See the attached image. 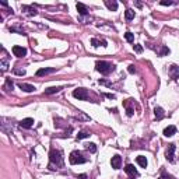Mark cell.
I'll return each instance as SVG.
<instances>
[{
  "label": "cell",
  "instance_id": "22",
  "mask_svg": "<svg viewBox=\"0 0 179 179\" xmlns=\"http://www.w3.org/2000/svg\"><path fill=\"white\" fill-rule=\"evenodd\" d=\"M125 17L127 21H131V20L134 18V10H131V8H127V10L125 11Z\"/></svg>",
  "mask_w": 179,
  "mask_h": 179
},
{
  "label": "cell",
  "instance_id": "21",
  "mask_svg": "<svg viewBox=\"0 0 179 179\" xmlns=\"http://www.w3.org/2000/svg\"><path fill=\"white\" fill-rule=\"evenodd\" d=\"M136 161H137V164H139L141 168H145V167H147V159H145V157L139 155V157L136 158Z\"/></svg>",
  "mask_w": 179,
  "mask_h": 179
},
{
  "label": "cell",
  "instance_id": "14",
  "mask_svg": "<svg viewBox=\"0 0 179 179\" xmlns=\"http://www.w3.org/2000/svg\"><path fill=\"white\" fill-rule=\"evenodd\" d=\"M18 87L22 90V91H25V92H34L36 90L35 85H32V84H27V83H20Z\"/></svg>",
  "mask_w": 179,
  "mask_h": 179
},
{
  "label": "cell",
  "instance_id": "17",
  "mask_svg": "<svg viewBox=\"0 0 179 179\" xmlns=\"http://www.w3.org/2000/svg\"><path fill=\"white\" fill-rule=\"evenodd\" d=\"M56 69L55 67H46V69H39L38 71H36V76H46V74H50V73H55Z\"/></svg>",
  "mask_w": 179,
  "mask_h": 179
},
{
  "label": "cell",
  "instance_id": "15",
  "mask_svg": "<svg viewBox=\"0 0 179 179\" xmlns=\"http://www.w3.org/2000/svg\"><path fill=\"white\" fill-rule=\"evenodd\" d=\"M175 133H176V126H173V125H171V126H168V127L164 129V136L165 137H172Z\"/></svg>",
  "mask_w": 179,
  "mask_h": 179
},
{
  "label": "cell",
  "instance_id": "31",
  "mask_svg": "<svg viewBox=\"0 0 179 179\" xmlns=\"http://www.w3.org/2000/svg\"><path fill=\"white\" fill-rule=\"evenodd\" d=\"M158 179H173V178H172V176H171V175H168V173H167V172H165V171H162L161 176H159V178H158Z\"/></svg>",
  "mask_w": 179,
  "mask_h": 179
},
{
  "label": "cell",
  "instance_id": "25",
  "mask_svg": "<svg viewBox=\"0 0 179 179\" xmlns=\"http://www.w3.org/2000/svg\"><path fill=\"white\" fill-rule=\"evenodd\" d=\"M85 145H87L85 148L90 151V153H92V154H94V153H97V145H95L94 143H90V144H85Z\"/></svg>",
  "mask_w": 179,
  "mask_h": 179
},
{
  "label": "cell",
  "instance_id": "32",
  "mask_svg": "<svg viewBox=\"0 0 179 179\" xmlns=\"http://www.w3.org/2000/svg\"><path fill=\"white\" fill-rule=\"evenodd\" d=\"M133 48H134V52H137V53H141L143 52V46H141V45H133Z\"/></svg>",
  "mask_w": 179,
  "mask_h": 179
},
{
  "label": "cell",
  "instance_id": "7",
  "mask_svg": "<svg viewBox=\"0 0 179 179\" xmlns=\"http://www.w3.org/2000/svg\"><path fill=\"white\" fill-rule=\"evenodd\" d=\"M13 53H14V56H17V57H24V56L27 55V49L16 45V46H13Z\"/></svg>",
  "mask_w": 179,
  "mask_h": 179
},
{
  "label": "cell",
  "instance_id": "1",
  "mask_svg": "<svg viewBox=\"0 0 179 179\" xmlns=\"http://www.w3.org/2000/svg\"><path fill=\"white\" fill-rule=\"evenodd\" d=\"M64 165V158L63 153L60 150H50L49 153V169L55 171L59 168H63Z\"/></svg>",
  "mask_w": 179,
  "mask_h": 179
},
{
  "label": "cell",
  "instance_id": "30",
  "mask_svg": "<svg viewBox=\"0 0 179 179\" xmlns=\"http://www.w3.org/2000/svg\"><path fill=\"white\" fill-rule=\"evenodd\" d=\"M176 2H171V0H162V2H159V4L161 6H172L175 4Z\"/></svg>",
  "mask_w": 179,
  "mask_h": 179
},
{
  "label": "cell",
  "instance_id": "5",
  "mask_svg": "<svg viewBox=\"0 0 179 179\" xmlns=\"http://www.w3.org/2000/svg\"><path fill=\"white\" fill-rule=\"evenodd\" d=\"M123 106L126 108V113H127V116H131V115L134 113V101L133 99L123 101Z\"/></svg>",
  "mask_w": 179,
  "mask_h": 179
},
{
  "label": "cell",
  "instance_id": "12",
  "mask_svg": "<svg viewBox=\"0 0 179 179\" xmlns=\"http://www.w3.org/2000/svg\"><path fill=\"white\" fill-rule=\"evenodd\" d=\"M176 150V145L175 144H168V148H167V159L169 162H173V153Z\"/></svg>",
  "mask_w": 179,
  "mask_h": 179
},
{
  "label": "cell",
  "instance_id": "20",
  "mask_svg": "<svg viewBox=\"0 0 179 179\" xmlns=\"http://www.w3.org/2000/svg\"><path fill=\"white\" fill-rule=\"evenodd\" d=\"M60 90H63V88H62V87H50V88H46V90H45V94H46V95L56 94V92H59Z\"/></svg>",
  "mask_w": 179,
  "mask_h": 179
},
{
  "label": "cell",
  "instance_id": "13",
  "mask_svg": "<svg viewBox=\"0 0 179 179\" xmlns=\"http://www.w3.org/2000/svg\"><path fill=\"white\" fill-rule=\"evenodd\" d=\"M32 125H34V119H32V117H25V119H22L21 122H20V127H24V129L32 127Z\"/></svg>",
  "mask_w": 179,
  "mask_h": 179
},
{
  "label": "cell",
  "instance_id": "28",
  "mask_svg": "<svg viewBox=\"0 0 179 179\" xmlns=\"http://www.w3.org/2000/svg\"><path fill=\"white\" fill-rule=\"evenodd\" d=\"M125 38H126V41H127V42H130V44L134 41V35H133V34H131V32H129V31L125 34Z\"/></svg>",
  "mask_w": 179,
  "mask_h": 179
},
{
  "label": "cell",
  "instance_id": "10",
  "mask_svg": "<svg viewBox=\"0 0 179 179\" xmlns=\"http://www.w3.org/2000/svg\"><path fill=\"white\" fill-rule=\"evenodd\" d=\"M76 7H77V10H78V16H90V10H88V7H87L85 4H83V3H77Z\"/></svg>",
  "mask_w": 179,
  "mask_h": 179
},
{
  "label": "cell",
  "instance_id": "6",
  "mask_svg": "<svg viewBox=\"0 0 179 179\" xmlns=\"http://www.w3.org/2000/svg\"><path fill=\"white\" fill-rule=\"evenodd\" d=\"M168 74L171 76V78L178 80L179 78V66H176V64H171V66L168 67Z\"/></svg>",
  "mask_w": 179,
  "mask_h": 179
},
{
  "label": "cell",
  "instance_id": "19",
  "mask_svg": "<svg viewBox=\"0 0 179 179\" xmlns=\"http://www.w3.org/2000/svg\"><path fill=\"white\" fill-rule=\"evenodd\" d=\"M103 3H105V6L111 11H116L117 10V2H115V0H112V2H111V0H105Z\"/></svg>",
  "mask_w": 179,
  "mask_h": 179
},
{
  "label": "cell",
  "instance_id": "33",
  "mask_svg": "<svg viewBox=\"0 0 179 179\" xmlns=\"http://www.w3.org/2000/svg\"><path fill=\"white\" fill-rule=\"evenodd\" d=\"M14 73L18 76H24L25 74V70L24 69H14Z\"/></svg>",
  "mask_w": 179,
  "mask_h": 179
},
{
  "label": "cell",
  "instance_id": "3",
  "mask_svg": "<svg viewBox=\"0 0 179 179\" xmlns=\"http://www.w3.org/2000/svg\"><path fill=\"white\" fill-rule=\"evenodd\" d=\"M69 161L71 165H77V164H84V162H87V158L83 157V154H81L80 151H73V153H70Z\"/></svg>",
  "mask_w": 179,
  "mask_h": 179
},
{
  "label": "cell",
  "instance_id": "34",
  "mask_svg": "<svg viewBox=\"0 0 179 179\" xmlns=\"http://www.w3.org/2000/svg\"><path fill=\"white\" fill-rule=\"evenodd\" d=\"M99 84H102V85H108V87H112V83H109V81H106V80H99L98 81Z\"/></svg>",
  "mask_w": 179,
  "mask_h": 179
},
{
  "label": "cell",
  "instance_id": "29",
  "mask_svg": "<svg viewBox=\"0 0 179 179\" xmlns=\"http://www.w3.org/2000/svg\"><path fill=\"white\" fill-rule=\"evenodd\" d=\"M4 88H7V90H13V81H11V78H6Z\"/></svg>",
  "mask_w": 179,
  "mask_h": 179
},
{
  "label": "cell",
  "instance_id": "26",
  "mask_svg": "<svg viewBox=\"0 0 179 179\" xmlns=\"http://www.w3.org/2000/svg\"><path fill=\"white\" fill-rule=\"evenodd\" d=\"M2 73H4L8 69V59H2Z\"/></svg>",
  "mask_w": 179,
  "mask_h": 179
},
{
  "label": "cell",
  "instance_id": "27",
  "mask_svg": "<svg viewBox=\"0 0 179 179\" xmlns=\"http://www.w3.org/2000/svg\"><path fill=\"white\" fill-rule=\"evenodd\" d=\"M158 55L159 56H165V55H169V49L167 46H161V49L158 50Z\"/></svg>",
  "mask_w": 179,
  "mask_h": 179
},
{
  "label": "cell",
  "instance_id": "8",
  "mask_svg": "<svg viewBox=\"0 0 179 179\" xmlns=\"http://www.w3.org/2000/svg\"><path fill=\"white\" fill-rule=\"evenodd\" d=\"M21 10L24 11L27 16H30V17H34V16H36L38 14V11L35 10V7H32V6H21Z\"/></svg>",
  "mask_w": 179,
  "mask_h": 179
},
{
  "label": "cell",
  "instance_id": "23",
  "mask_svg": "<svg viewBox=\"0 0 179 179\" xmlns=\"http://www.w3.org/2000/svg\"><path fill=\"white\" fill-rule=\"evenodd\" d=\"M91 20H92L91 16H78V21L83 22V24H88Z\"/></svg>",
  "mask_w": 179,
  "mask_h": 179
},
{
  "label": "cell",
  "instance_id": "16",
  "mask_svg": "<svg viewBox=\"0 0 179 179\" xmlns=\"http://www.w3.org/2000/svg\"><path fill=\"white\" fill-rule=\"evenodd\" d=\"M91 45H92L94 48H98V46H106V45H108V42H106L105 39L92 38V39H91Z\"/></svg>",
  "mask_w": 179,
  "mask_h": 179
},
{
  "label": "cell",
  "instance_id": "35",
  "mask_svg": "<svg viewBox=\"0 0 179 179\" xmlns=\"http://www.w3.org/2000/svg\"><path fill=\"white\" fill-rule=\"evenodd\" d=\"M127 71H129V73H131V74H133V73H136V67H134V64H130V66H129Z\"/></svg>",
  "mask_w": 179,
  "mask_h": 179
},
{
  "label": "cell",
  "instance_id": "2",
  "mask_svg": "<svg viewBox=\"0 0 179 179\" xmlns=\"http://www.w3.org/2000/svg\"><path fill=\"white\" fill-rule=\"evenodd\" d=\"M95 69L103 76H108L111 74L112 71L115 70V64L111 63V62H105V60H98L95 63Z\"/></svg>",
  "mask_w": 179,
  "mask_h": 179
},
{
  "label": "cell",
  "instance_id": "11",
  "mask_svg": "<svg viewBox=\"0 0 179 179\" xmlns=\"http://www.w3.org/2000/svg\"><path fill=\"white\" fill-rule=\"evenodd\" d=\"M111 164H112V168H113V169H119V168L122 167V157L113 155L111 159Z\"/></svg>",
  "mask_w": 179,
  "mask_h": 179
},
{
  "label": "cell",
  "instance_id": "9",
  "mask_svg": "<svg viewBox=\"0 0 179 179\" xmlns=\"http://www.w3.org/2000/svg\"><path fill=\"white\" fill-rule=\"evenodd\" d=\"M125 172L129 173V175H130V178H137V176H139V172H137V169H136V168H134L131 164H127V165H126V167H125Z\"/></svg>",
  "mask_w": 179,
  "mask_h": 179
},
{
  "label": "cell",
  "instance_id": "4",
  "mask_svg": "<svg viewBox=\"0 0 179 179\" xmlns=\"http://www.w3.org/2000/svg\"><path fill=\"white\" fill-rule=\"evenodd\" d=\"M73 95H74L76 98H78V99L81 101H87L88 99V91H87L85 88H77L73 91Z\"/></svg>",
  "mask_w": 179,
  "mask_h": 179
},
{
  "label": "cell",
  "instance_id": "36",
  "mask_svg": "<svg viewBox=\"0 0 179 179\" xmlns=\"http://www.w3.org/2000/svg\"><path fill=\"white\" fill-rule=\"evenodd\" d=\"M77 179H87V175H85V173H81V175L77 176Z\"/></svg>",
  "mask_w": 179,
  "mask_h": 179
},
{
  "label": "cell",
  "instance_id": "18",
  "mask_svg": "<svg viewBox=\"0 0 179 179\" xmlns=\"http://www.w3.org/2000/svg\"><path fill=\"white\" fill-rule=\"evenodd\" d=\"M154 113H155L157 120L164 119V116H165V112H164V109H162L161 106H155V109H154Z\"/></svg>",
  "mask_w": 179,
  "mask_h": 179
},
{
  "label": "cell",
  "instance_id": "24",
  "mask_svg": "<svg viewBox=\"0 0 179 179\" xmlns=\"http://www.w3.org/2000/svg\"><path fill=\"white\" fill-rule=\"evenodd\" d=\"M87 137H90V131H87V130H81L80 133L77 134V140H83V139H87Z\"/></svg>",
  "mask_w": 179,
  "mask_h": 179
}]
</instances>
